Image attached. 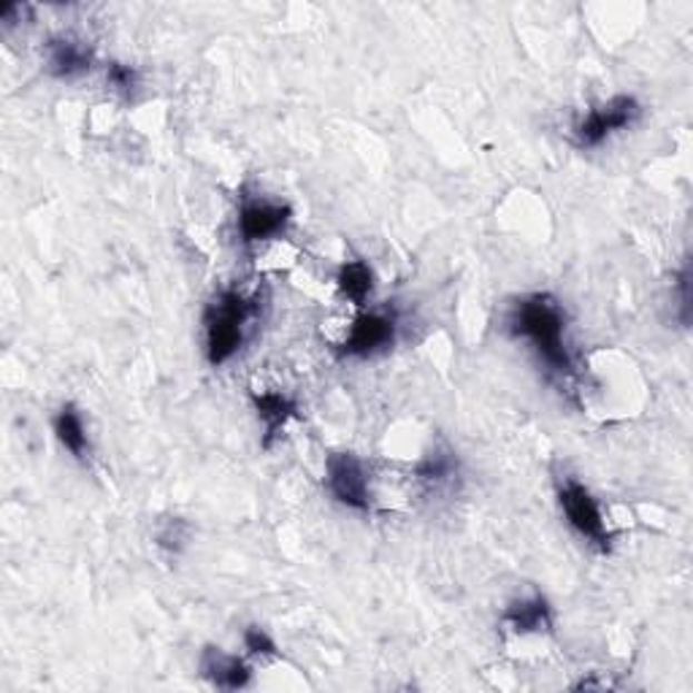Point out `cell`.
Instances as JSON below:
<instances>
[{
    "instance_id": "6da1fadb",
    "label": "cell",
    "mask_w": 693,
    "mask_h": 693,
    "mask_svg": "<svg viewBox=\"0 0 693 693\" xmlns=\"http://www.w3.org/2000/svg\"><path fill=\"white\" fill-rule=\"evenodd\" d=\"M507 326L512 336L534 347L547 372L561 379L572 377L574 360L566 347V315L551 293H534L512 304Z\"/></svg>"
},
{
    "instance_id": "7a4b0ae2",
    "label": "cell",
    "mask_w": 693,
    "mask_h": 693,
    "mask_svg": "<svg viewBox=\"0 0 693 693\" xmlns=\"http://www.w3.org/2000/svg\"><path fill=\"white\" fill-rule=\"evenodd\" d=\"M255 317V301L245 293L228 287L206 306L204 334H206V360L211 366H222L245 345L247 326Z\"/></svg>"
},
{
    "instance_id": "3957f363",
    "label": "cell",
    "mask_w": 693,
    "mask_h": 693,
    "mask_svg": "<svg viewBox=\"0 0 693 693\" xmlns=\"http://www.w3.org/2000/svg\"><path fill=\"white\" fill-rule=\"evenodd\" d=\"M558 504L561 512L566 515L570 526L577 531L583 539H588L593 547H598L602 553H610L612 536L607 531V523H604L602 507L593 498V493L585 488L580 479L566 477L564 483L558 485Z\"/></svg>"
},
{
    "instance_id": "277c9868",
    "label": "cell",
    "mask_w": 693,
    "mask_h": 693,
    "mask_svg": "<svg viewBox=\"0 0 693 693\" xmlns=\"http://www.w3.org/2000/svg\"><path fill=\"white\" fill-rule=\"evenodd\" d=\"M642 106L634 96H615L607 103L596 106L588 115L574 125V141L580 149H593L604 143L617 130H626L640 120Z\"/></svg>"
},
{
    "instance_id": "5b68a950",
    "label": "cell",
    "mask_w": 693,
    "mask_h": 693,
    "mask_svg": "<svg viewBox=\"0 0 693 693\" xmlns=\"http://www.w3.org/2000/svg\"><path fill=\"white\" fill-rule=\"evenodd\" d=\"M326 485L328 493L353 512L372 509V493H368L366 466L358 455L334 453L326 461Z\"/></svg>"
},
{
    "instance_id": "8992f818",
    "label": "cell",
    "mask_w": 693,
    "mask_h": 693,
    "mask_svg": "<svg viewBox=\"0 0 693 693\" xmlns=\"http://www.w3.org/2000/svg\"><path fill=\"white\" fill-rule=\"evenodd\" d=\"M396 341V317L385 311H366L349 328L345 345H341V358H372L393 347Z\"/></svg>"
},
{
    "instance_id": "52a82bcc",
    "label": "cell",
    "mask_w": 693,
    "mask_h": 693,
    "mask_svg": "<svg viewBox=\"0 0 693 693\" xmlns=\"http://www.w3.org/2000/svg\"><path fill=\"white\" fill-rule=\"evenodd\" d=\"M293 211L285 204H271V201H245L239 209V239L247 247L260 245V241L274 239L287 228Z\"/></svg>"
},
{
    "instance_id": "ba28073f",
    "label": "cell",
    "mask_w": 693,
    "mask_h": 693,
    "mask_svg": "<svg viewBox=\"0 0 693 693\" xmlns=\"http://www.w3.org/2000/svg\"><path fill=\"white\" fill-rule=\"evenodd\" d=\"M201 674L211 685L225 691L247 689L253 680V670L239 659V655L222 653L220 647H206L201 655Z\"/></svg>"
},
{
    "instance_id": "9c48e42d",
    "label": "cell",
    "mask_w": 693,
    "mask_h": 693,
    "mask_svg": "<svg viewBox=\"0 0 693 693\" xmlns=\"http://www.w3.org/2000/svg\"><path fill=\"white\" fill-rule=\"evenodd\" d=\"M47 68L55 79H79L92 68V49L77 39H52L47 47Z\"/></svg>"
},
{
    "instance_id": "30bf717a",
    "label": "cell",
    "mask_w": 693,
    "mask_h": 693,
    "mask_svg": "<svg viewBox=\"0 0 693 693\" xmlns=\"http://www.w3.org/2000/svg\"><path fill=\"white\" fill-rule=\"evenodd\" d=\"M504 623L517 634H539L553 628V607L545 596H531L512 602L504 610Z\"/></svg>"
},
{
    "instance_id": "8fae6325",
    "label": "cell",
    "mask_w": 693,
    "mask_h": 693,
    "mask_svg": "<svg viewBox=\"0 0 693 693\" xmlns=\"http://www.w3.org/2000/svg\"><path fill=\"white\" fill-rule=\"evenodd\" d=\"M253 407L258 412L260 423H264L266 439L264 447H271L274 436H279V430L287 426L293 415H296V402L287 398L279 390H266V393H253Z\"/></svg>"
},
{
    "instance_id": "7c38bea8",
    "label": "cell",
    "mask_w": 693,
    "mask_h": 693,
    "mask_svg": "<svg viewBox=\"0 0 693 693\" xmlns=\"http://www.w3.org/2000/svg\"><path fill=\"white\" fill-rule=\"evenodd\" d=\"M52 426H55V436H58V442L73 455V458L85 461L87 455H90V436H87L82 415H79V409L73 407V404L60 407L58 415H55Z\"/></svg>"
},
{
    "instance_id": "4fadbf2b",
    "label": "cell",
    "mask_w": 693,
    "mask_h": 693,
    "mask_svg": "<svg viewBox=\"0 0 693 693\" xmlns=\"http://www.w3.org/2000/svg\"><path fill=\"white\" fill-rule=\"evenodd\" d=\"M336 287H339L341 298L364 306L366 298L372 296L374 290L372 268H368V264H364V260H347V264L339 268V274H336Z\"/></svg>"
},
{
    "instance_id": "5bb4252c",
    "label": "cell",
    "mask_w": 693,
    "mask_h": 693,
    "mask_svg": "<svg viewBox=\"0 0 693 693\" xmlns=\"http://www.w3.org/2000/svg\"><path fill=\"white\" fill-rule=\"evenodd\" d=\"M415 474L423 485H428V488H442V485L449 483V479L458 474V461H455L453 449L447 447L434 449V453H428L426 458L417 464Z\"/></svg>"
},
{
    "instance_id": "9a60e30c",
    "label": "cell",
    "mask_w": 693,
    "mask_h": 693,
    "mask_svg": "<svg viewBox=\"0 0 693 693\" xmlns=\"http://www.w3.org/2000/svg\"><path fill=\"white\" fill-rule=\"evenodd\" d=\"M106 82H109L111 90L120 92L122 98H130L136 87H139V73H136V68L125 66V62H109L106 66Z\"/></svg>"
},
{
    "instance_id": "2e32d148",
    "label": "cell",
    "mask_w": 693,
    "mask_h": 693,
    "mask_svg": "<svg viewBox=\"0 0 693 693\" xmlns=\"http://www.w3.org/2000/svg\"><path fill=\"white\" fill-rule=\"evenodd\" d=\"M674 298H677L680 306V323L685 328L691 326V264H683L677 274V283H674Z\"/></svg>"
},
{
    "instance_id": "e0dca14e",
    "label": "cell",
    "mask_w": 693,
    "mask_h": 693,
    "mask_svg": "<svg viewBox=\"0 0 693 693\" xmlns=\"http://www.w3.org/2000/svg\"><path fill=\"white\" fill-rule=\"evenodd\" d=\"M187 539V523L179 521V517H171V521L164 523V528L158 531V545L166 547V551L179 553L182 551Z\"/></svg>"
},
{
    "instance_id": "ac0fdd59",
    "label": "cell",
    "mask_w": 693,
    "mask_h": 693,
    "mask_svg": "<svg viewBox=\"0 0 693 693\" xmlns=\"http://www.w3.org/2000/svg\"><path fill=\"white\" fill-rule=\"evenodd\" d=\"M245 647L253 655H277V642L268 636L266 628L260 626H249L245 632Z\"/></svg>"
}]
</instances>
